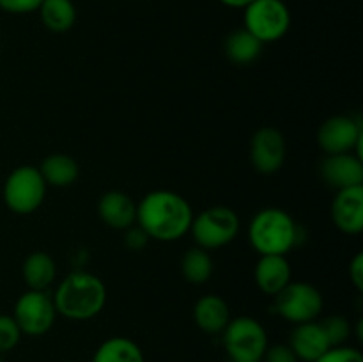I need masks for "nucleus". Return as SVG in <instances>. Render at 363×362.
I'll return each instance as SVG.
<instances>
[{
	"instance_id": "obj_20",
	"label": "nucleus",
	"mask_w": 363,
	"mask_h": 362,
	"mask_svg": "<svg viewBox=\"0 0 363 362\" xmlns=\"http://www.w3.org/2000/svg\"><path fill=\"white\" fill-rule=\"evenodd\" d=\"M38 11L43 25L57 34L67 32L77 21V7L73 0H43Z\"/></svg>"
},
{
	"instance_id": "obj_17",
	"label": "nucleus",
	"mask_w": 363,
	"mask_h": 362,
	"mask_svg": "<svg viewBox=\"0 0 363 362\" xmlns=\"http://www.w3.org/2000/svg\"><path fill=\"white\" fill-rule=\"evenodd\" d=\"M194 319L202 332L222 334L230 322L229 305L218 295H206L195 304Z\"/></svg>"
},
{
	"instance_id": "obj_15",
	"label": "nucleus",
	"mask_w": 363,
	"mask_h": 362,
	"mask_svg": "<svg viewBox=\"0 0 363 362\" xmlns=\"http://www.w3.org/2000/svg\"><path fill=\"white\" fill-rule=\"evenodd\" d=\"M98 213L103 222L112 229L126 231L137 224V204L133 199L121 190H110L99 199Z\"/></svg>"
},
{
	"instance_id": "obj_32",
	"label": "nucleus",
	"mask_w": 363,
	"mask_h": 362,
	"mask_svg": "<svg viewBox=\"0 0 363 362\" xmlns=\"http://www.w3.org/2000/svg\"><path fill=\"white\" fill-rule=\"evenodd\" d=\"M0 362H4V358H2V353H0Z\"/></svg>"
},
{
	"instance_id": "obj_27",
	"label": "nucleus",
	"mask_w": 363,
	"mask_h": 362,
	"mask_svg": "<svg viewBox=\"0 0 363 362\" xmlns=\"http://www.w3.org/2000/svg\"><path fill=\"white\" fill-rule=\"evenodd\" d=\"M43 0H0V9L11 14H28L39 9Z\"/></svg>"
},
{
	"instance_id": "obj_6",
	"label": "nucleus",
	"mask_w": 363,
	"mask_h": 362,
	"mask_svg": "<svg viewBox=\"0 0 363 362\" xmlns=\"http://www.w3.org/2000/svg\"><path fill=\"white\" fill-rule=\"evenodd\" d=\"M48 185L34 165H20L7 176L4 183V202L18 215L34 213L43 204Z\"/></svg>"
},
{
	"instance_id": "obj_3",
	"label": "nucleus",
	"mask_w": 363,
	"mask_h": 362,
	"mask_svg": "<svg viewBox=\"0 0 363 362\" xmlns=\"http://www.w3.org/2000/svg\"><path fill=\"white\" fill-rule=\"evenodd\" d=\"M298 238L296 222L280 208L261 209L248 227V240L261 256H286L298 243Z\"/></svg>"
},
{
	"instance_id": "obj_21",
	"label": "nucleus",
	"mask_w": 363,
	"mask_h": 362,
	"mask_svg": "<svg viewBox=\"0 0 363 362\" xmlns=\"http://www.w3.org/2000/svg\"><path fill=\"white\" fill-rule=\"evenodd\" d=\"M91 362H145L140 346L128 337H110L103 341Z\"/></svg>"
},
{
	"instance_id": "obj_5",
	"label": "nucleus",
	"mask_w": 363,
	"mask_h": 362,
	"mask_svg": "<svg viewBox=\"0 0 363 362\" xmlns=\"http://www.w3.org/2000/svg\"><path fill=\"white\" fill-rule=\"evenodd\" d=\"M243 23L262 45L275 43L291 27V11L284 0H254L243 9Z\"/></svg>"
},
{
	"instance_id": "obj_19",
	"label": "nucleus",
	"mask_w": 363,
	"mask_h": 362,
	"mask_svg": "<svg viewBox=\"0 0 363 362\" xmlns=\"http://www.w3.org/2000/svg\"><path fill=\"white\" fill-rule=\"evenodd\" d=\"M39 172H41L46 185L64 188L77 181L78 174H80V167H78L77 160L71 158L69 155L55 153V155H50L43 160Z\"/></svg>"
},
{
	"instance_id": "obj_24",
	"label": "nucleus",
	"mask_w": 363,
	"mask_h": 362,
	"mask_svg": "<svg viewBox=\"0 0 363 362\" xmlns=\"http://www.w3.org/2000/svg\"><path fill=\"white\" fill-rule=\"evenodd\" d=\"M323 330L330 341V346H342L351 336V325L344 316L333 314L321 322Z\"/></svg>"
},
{
	"instance_id": "obj_22",
	"label": "nucleus",
	"mask_w": 363,
	"mask_h": 362,
	"mask_svg": "<svg viewBox=\"0 0 363 362\" xmlns=\"http://www.w3.org/2000/svg\"><path fill=\"white\" fill-rule=\"evenodd\" d=\"M262 43L247 28L233 31L225 39V53L234 64H250L261 55Z\"/></svg>"
},
{
	"instance_id": "obj_29",
	"label": "nucleus",
	"mask_w": 363,
	"mask_h": 362,
	"mask_svg": "<svg viewBox=\"0 0 363 362\" xmlns=\"http://www.w3.org/2000/svg\"><path fill=\"white\" fill-rule=\"evenodd\" d=\"M149 236L145 234V231L140 226H131L126 229V236H124V243L126 247H130L131 251H140L145 247Z\"/></svg>"
},
{
	"instance_id": "obj_25",
	"label": "nucleus",
	"mask_w": 363,
	"mask_h": 362,
	"mask_svg": "<svg viewBox=\"0 0 363 362\" xmlns=\"http://www.w3.org/2000/svg\"><path fill=\"white\" fill-rule=\"evenodd\" d=\"M21 339V330L16 325L13 316L0 314V353L11 351L16 348Z\"/></svg>"
},
{
	"instance_id": "obj_31",
	"label": "nucleus",
	"mask_w": 363,
	"mask_h": 362,
	"mask_svg": "<svg viewBox=\"0 0 363 362\" xmlns=\"http://www.w3.org/2000/svg\"><path fill=\"white\" fill-rule=\"evenodd\" d=\"M218 2L227 7H233V9H245V7L250 2H254V0H218Z\"/></svg>"
},
{
	"instance_id": "obj_2",
	"label": "nucleus",
	"mask_w": 363,
	"mask_h": 362,
	"mask_svg": "<svg viewBox=\"0 0 363 362\" xmlns=\"http://www.w3.org/2000/svg\"><path fill=\"white\" fill-rule=\"evenodd\" d=\"M57 314L74 322H85L103 311L106 287L99 277L89 272H71L64 277L53 293Z\"/></svg>"
},
{
	"instance_id": "obj_28",
	"label": "nucleus",
	"mask_w": 363,
	"mask_h": 362,
	"mask_svg": "<svg viewBox=\"0 0 363 362\" xmlns=\"http://www.w3.org/2000/svg\"><path fill=\"white\" fill-rule=\"evenodd\" d=\"M264 362H300L294 351L291 350L289 344H273V346L266 348L264 355H262Z\"/></svg>"
},
{
	"instance_id": "obj_11",
	"label": "nucleus",
	"mask_w": 363,
	"mask_h": 362,
	"mask_svg": "<svg viewBox=\"0 0 363 362\" xmlns=\"http://www.w3.org/2000/svg\"><path fill=\"white\" fill-rule=\"evenodd\" d=\"M250 160L262 174H273L282 169L286 160V138L282 131L272 126L255 131L250 142Z\"/></svg>"
},
{
	"instance_id": "obj_1",
	"label": "nucleus",
	"mask_w": 363,
	"mask_h": 362,
	"mask_svg": "<svg viewBox=\"0 0 363 362\" xmlns=\"http://www.w3.org/2000/svg\"><path fill=\"white\" fill-rule=\"evenodd\" d=\"M194 209L183 195L170 190H152L137 204V224L149 238L176 241L190 233Z\"/></svg>"
},
{
	"instance_id": "obj_9",
	"label": "nucleus",
	"mask_w": 363,
	"mask_h": 362,
	"mask_svg": "<svg viewBox=\"0 0 363 362\" xmlns=\"http://www.w3.org/2000/svg\"><path fill=\"white\" fill-rule=\"evenodd\" d=\"M13 318L25 336H45L57 318L53 298L46 291H25L14 304Z\"/></svg>"
},
{
	"instance_id": "obj_4",
	"label": "nucleus",
	"mask_w": 363,
	"mask_h": 362,
	"mask_svg": "<svg viewBox=\"0 0 363 362\" xmlns=\"http://www.w3.org/2000/svg\"><path fill=\"white\" fill-rule=\"evenodd\" d=\"M223 346L233 362H261L268 348L264 327L250 316L230 319L223 330Z\"/></svg>"
},
{
	"instance_id": "obj_12",
	"label": "nucleus",
	"mask_w": 363,
	"mask_h": 362,
	"mask_svg": "<svg viewBox=\"0 0 363 362\" xmlns=\"http://www.w3.org/2000/svg\"><path fill=\"white\" fill-rule=\"evenodd\" d=\"M321 177L335 190H344L363 185V162L354 153L326 155L321 162Z\"/></svg>"
},
{
	"instance_id": "obj_18",
	"label": "nucleus",
	"mask_w": 363,
	"mask_h": 362,
	"mask_svg": "<svg viewBox=\"0 0 363 362\" xmlns=\"http://www.w3.org/2000/svg\"><path fill=\"white\" fill-rule=\"evenodd\" d=\"M21 273L28 290L46 291L55 280L57 266L52 256L43 251H35L25 258Z\"/></svg>"
},
{
	"instance_id": "obj_33",
	"label": "nucleus",
	"mask_w": 363,
	"mask_h": 362,
	"mask_svg": "<svg viewBox=\"0 0 363 362\" xmlns=\"http://www.w3.org/2000/svg\"><path fill=\"white\" fill-rule=\"evenodd\" d=\"M64 362H74V361H64Z\"/></svg>"
},
{
	"instance_id": "obj_13",
	"label": "nucleus",
	"mask_w": 363,
	"mask_h": 362,
	"mask_svg": "<svg viewBox=\"0 0 363 362\" xmlns=\"http://www.w3.org/2000/svg\"><path fill=\"white\" fill-rule=\"evenodd\" d=\"M333 224L346 234H358L363 229V185L337 190L332 202Z\"/></svg>"
},
{
	"instance_id": "obj_26",
	"label": "nucleus",
	"mask_w": 363,
	"mask_h": 362,
	"mask_svg": "<svg viewBox=\"0 0 363 362\" xmlns=\"http://www.w3.org/2000/svg\"><path fill=\"white\" fill-rule=\"evenodd\" d=\"M315 362H363V355L357 348L342 344L328 348Z\"/></svg>"
},
{
	"instance_id": "obj_23",
	"label": "nucleus",
	"mask_w": 363,
	"mask_h": 362,
	"mask_svg": "<svg viewBox=\"0 0 363 362\" xmlns=\"http://www.w3.org/2000/svg\"><path fill=\"white\" fill-rule=\"evenodd\" d=\"M181 270L188 283L204 284L213 273V259L209 252L202 247H195L186 251L181 261Z\"/></svg>"
},
{
	"instance_id": "obj_8",
	"label": "nucleus",
	"mask_w": 363,
	"mask_h": 362,
	"mask_svg": "<svg viewBox=\"0 0 363 362\" xmlns=\"http://www.w3.org/2000/svg\"><path fill=\"white\" fill-rule=\"evenodd\" d=\"M273 307H275L277 314L294 325L315 322V318L323 311V295L312 284L291 280L279 295H275Z\"/></svg>"
},
{
	"instance_id": "obj_16",
	"label": "nucleus",
	"mask_w": 363,
	"mask_h": 362,
	"mask_svg": "<svg viewBox=\"0 0 363 362\" xmlns=\"http://www.w3.org/2000/svg\"><path fill=\"white\" fill-rule=\"evenodd\" d=\"M255 283L262 293L279 295L291 283V265L286 256H261L255 265Z\"/></svg>"
},
{
	"instance_id": "obj_30",
	"label": "nucleus",
	"mask_w": 363,
	"mask_h": 362,
	"mask_svg": "<svg viewBox=\"0 0 363 362\" xmlns=\"http://www.w3.org/2000/svg\"><path fill=\"white\" fill-rule=\"evenodd\" d=\"M350 279L358 291H363V254L358 252L350 265Z\"/></svg>"
},
{
	"instance_id": "obj_7",
	"label": "nucleus",
	"mask_w": 363,
	"mask_h": 362,
	"mask_svg": "<svg viewBox=\"0 0 363 362\" xmlns=\"http://www.w3.org/2000/svg\"><path fill=\"white\" fill-rule=\"evenodd\" d=\"M240 231V216L227 206H211L194 216L190 226L191 236L199 247L211 251L229 245Z\"/></svg>"
},
{
	"instance_id": "obj_10",
	"label": "nucleus",
	"mask_w": 363,
	"mask_h": 362,
	"mask_svg": "<svg viewBox=\"0 0 363 362\" xmlns=\"http://www.w3.org/2000/svg\"><path fill=\"white\" fill-rule=\"evenodd\" d=\"M362 123L350 116H333L318 130V144L326 155L354 153L362 158Z\"/></svg>"
},
{
	"instance_id": "obj_14",
	"label": "nucleus",
	"mask_w": 363,
	"mask_h": 362,
	"mask_svg": "<svg viewBox=\"0 0 363 362\" xmlns=\"http://www.w3.org/2000/svg\"><path fill=\"white\" fill-rule=\"evenodd\" d=\"M289 346L298 357V361L305 362H315L328 348H332L321 323L318 322L294 325L289 336Z\"/></svg>"
}]
</instances>
